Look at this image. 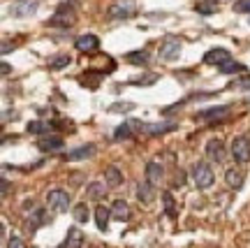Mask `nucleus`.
Masks as SVG:
<instances>
[{
  "label": "nucleus",
  "instance_id": "15",
  "mask_svg": "<svg viewBox=\"0 0 250 248\" xmlns=\"http://www.w3.org/2000/svg\"><path fill=\"white\" fill-rule=\"evenodd\" d=\"M111 216L121 223L127 221V218H130V206H127V202H125V200H116V202L111 204Z\"/></svg>",
  "mask_w": 250,
  "mask_h": 248
},
{
  "label": "nucleus",
  "instance_id": "2",
  "mask_svg": "<svg viewBox=\"0 0 250 248\" xmlns=\"http://www.w3.org/2000/svg\"><path fill=\"white\" fill-rule=\"evenodd\" d=\"M229 153L234 156V160L236 162H241V165H246V162H250V139L248 137H234L232 144H229Z\"/></svg>",
  "mask_w": 250,
  "mask_h": 248
},
{
  "label": "nucleus",
  "instance_id": "19",
  "mask_svg": "<svg viewBox=\"0 0 250 248\" xmlns=\"http://www.w3.org/2000/svg\"><path fill=\"white\" fill-rule=\"evenodd\" d=\"M107 183H100V181H93V183H88L86 186V195L90 197V200H100V197L107 195Z\"/></svg>",
  "mask_w": 250,
  "mask_h": 248
},
{
  "label": "nucleus",
  "instance_id": "11",
  "mask_svg": "<svg viewBox=\"0 0 250 248\" xmlns=\"http://www.w3.org/2000/svg\"><path fill=\"white\" fill-rule=\"evenodd\" d=\"M162 165L160 162H155V160H151L148 165H146V181L151 183V186H160V181H162Z\"/></svg>",
  "mask_w": 250,
  "mask_h": 248
},
{
  "label": "nucleus",
  "instance_id": "26",
  "mask_svg": "<svg viewBox=\"0 0 250 248\" xmlns=\"http://www.w3.org/2000/svg\"><path fill=\"white\" fill-rule=\"evenodd\" d=\"M130 109H134L132 102H116V105L109 107V114H123V112H130Z\"/></svg>",
  "mask_w": 250,
  "mask_h": 248
},
{
  "label": "nucleus",
  "instance_id": "24",
  "mask_svg": "<svg viewBox=\"0 0 250 248\" xmlns=\"http://www.w3.org/2000/svg\"><path fill=\"white\" fill-rule=\"evenodd\" d=\"M72 63V58L67 56V53H61L58 58H54V61L49 63V70H62V68H67Z\"/></svg>",
  "mask_w": 250,
  "mask_h": 248
},
{
  "label": "nucleus",
  "instance_id": "34",
  "mask_svg": "<svg viewBox=\"0 0 250 248\" xmlns=\"http://www.w3.org/2000/svg\"><path fill=\"white\" fill-rule=\"evenodd\" d=\"M197 12H202V14H211V12H215L218 9V5H197Z\"/></svg>",
  "mask_w": 250,
  "mask_h": 248
},
{
  "label": "nucleus",
  "instance_id": "29",
  "mask_svg": "<svg viewBox=\"0 0 250 248\" xmlns=\"http://www.w3.org/2000/svg\"><path fill=\"white\" fill-rule=\"evenodd\" d=\"M234 12H239V14H250V0H236V2H234Z\"/></svg>",
  "mask_w": 250,
  "mask_h": 248
},
{
  "label": "nucleus",
  "instance_id": "32",
  "mask_svg": "<svg viewBox=\"0 0 250 248\" xmlns=\"http://www.w3.org/2000/svg\"><path fill=\"white\" fill-rule=\"evenodd\" d=\"M130 128H132L130 123L118 125V128H116V133H114V137H116V139H127V137H130Z\"/></svg>",
  "mask_w": 250,
  "mask_h": 248
},
{
  "label": "nucleus",
  "instance_id": "30",
  "mask_svg": "<svg viewBox=\"0 0 250 248\" xmlns=\"http://www.w3.org/2000/svg\"><path fill=\"white\" fill-rule=\"evenodd\" d=\"M49 125L42 123V121H33V123H28V133H33V135H40V133H44Z\"/></svg>",
  "mask_w": 250,
  "mask_h": 248
},
{
  "label": "nucleus",
  "instance_id": "36",
  "mask_svg": "<svg viewBox=\"0 0 250 248\" xmlns=\"http://www.w3.org/2000/svg\"><path fill=\"white\" fill-rule=\"evenodd\" d=\"M9 72H12V68H9L7 63H2V74H9Z\"/></svg>",
  "mask_w": 250,
  "mask_h": 248
},
{
  "label": "nucleus",
  "instance_id": "6",
  "mask_svg": "<svg viewBox=\"0 0 250 248\" xmlns=\"http://www.w3.org/2000/svg\"><path fill=\"white\" fill-rule=\"evenodd\" d=\"M130 125L139 128V130H144V133H148V135H162L176 128V123H146V121H132Z\"/></svg>",
  "mask_w": 250,
  "mask_h": 248
},
{
  "label": "nucleus",
  "instance_id": "31",
  "mask_svg": "<svg viewBox=\"0 0 250 248\" xmlns=\"http://www.w3.org/2000/svg\"><path fill=\"white\" fill-rule=\"evenodd\" d=\"M155 81H158V74L148 72L146 77H142V79H134L132 84H137V86H148V84H155Z\"/></svg>",
  "mask_w": 250,
  "mask_h": 248
},
{
  "label": "nucleus",
  "instance_id": "27",
  "mask_svg": "<svg viewBox=\"0 0 250 248\" xmlns=\"http://www.w3.org/2000/svg\"><path fill=\"white\" fill-rule=\"evenodd\" d=\"M218 70L223 72V74H229V72H236V70H241V65H239V63H234L232 58H229V61H227V63H223V65H220Z\"/></svg>",
  "mask_w": 250,
  "mask_h": 248
},
{
  "label": "nucleus",
  "instance_id": "21",
  "mask_svg": "<svg viewBox=\"0 0 250 248\" xmlns=\"http://www.w3.org/2000/svg\"><path fill=\"white\" fill-rule=\"evenodd\" d=\"M153 188H155V186H151L148 181H146L144 186L137 188V197H139V202H142V204H151L153 202Z\"/></svg>",
  "mask_w": 250,
  "mask_h": 248
},
{
  "label": "nucleus",
  "instance_id": "5",
  "mask_svg": "<svg viewBox=\"0 0 250 248\" xmlns=\"http://www.w3.org/2000/svg\"><path fill=\"white\" fill-rule=\"evenodd\" d=\"M74 21H77V17H74V9L67 7V2L65 5H61L58 7V12H56V17L49 21V26H62V28H70L74 26Z\"/></svg>",
  "mask_w": 250,
  "mask_h": 248
},
{
  "label": "nucleus",
  "instance_id": "22",
  "mask_svg": "<svg viewBox=\"0 0 250 248\" xmlns=\"http://www.w3.org/2000/svg\"><path fill=\"white\" fill-rule=\"evenodd\" d=\"M95 223H98V230H107L109 227V209H104V206H98L95 209Z\"/></svg>",
  "mask_w": 250,
  "mask_h": 248
},
{
  "label": "nucleus",
  "instance_id": "20",
  "mask_svg": "<svg viewBox=\"0 0 250 248\" xmlns=\"http://www.w3.org/2000/svg\"><path fill=\"white\" fill-rule=\"evenodd\" d=\"M35 9H37V2H23V5H19V7L9 9V14H12V17H30Z\"/></svg>",
  "mask_w": 250,
  "mask_h": 248
},
{
  "label": "nucleus",
  "instance_id": "1",
  "mask_svg": "<svg viewBox=\"0 0 250 248\" xmlns=\"http://www.w3.org/2000/svg\"><path fill=\"white\" fill-rule=\"evenodd\" d=\"M190 179H192V183H195L199 190H208V188L213 186L215 174L206 162H195V165L190 167Z\"/></svg>",
  "mask_w": 250,
  "mask_h": 248
},
{
  "label": "nucleus",
  "instance_id": "10",
  "mask_svg": "<svg viewBox=\"0 0 250 248\" xmlns=\"http://www.w3.org/2000/svg\"><path fill=\"white\" fill-rule=\"evenodd\" d=\"M134 12V5L130 0H125V2H116L114 7L109 9V19H130Z\"/></svg>",
  "mask_w": 250,
  "mask_h": 248
},
{
  "label": "nucleus",
  "instance_id": "23",
  "mask_svg": "<svg viewBox=\"0 0 250 248\" xmlns=\"http://www.w3.org/2000/svg\"><path fill=\"white\" fill-rule=\"evenodd\" d=\"M72 216H74V221L77 223H86L88 221V206H86V204H77V206H74V209H72Z\"/></svg>",
  "mask_w": 250,
  "mask_h": 248
},
{
  "label": "nucleus",
  "instance_id": "28",
  "mask_svg": "<svg viewBox=\"0 0 250 248\" xmlns=\"http://www.w3.org/2000/svg\"><path fill=\"white\" fill-rule=\"evenodd\" d=\"M162 200H165V211L169 213V216H176V209H174V197H171V193H165V195H162Z\"/></svg>",
  "mask_w": 250,
  "mask_h": 248
},
{
  "label": "nucleus",
  "instance_id": "13",
  "mask_svg": "<svg viewBox=\"0 0 250 248\" xmlns=\"http://www.w3.org/2000/svg\"><path fill=\"white\" fill-rule=\"evenodd\" d=\"M225 181H227V186H229V188H234V190H241L246 177H243L241 169H227V172H225Z\"/></svg>",
  "mask_w": 250,
  "mask_h": 248
},
{
  "label": "nucleus",
  "instance_id": "16",
  "mask_svg": "<svg viewBox=\"0 0 250 248\" xmlns=\"http://www.w3.org/2000/svg\"><path fill=\"white\" fill-rule=\"evenodd\" d=\"M37 149H42V151H58V149H62V137H58V135L42 137V139L37 142Z\"/></svg>",
  "mask_w": 250,
  "mask_h": 248
},
{
  "label": "nucleus",
  "instance_id": "4",
  "mask_svg": "<svg viewBox=\"0 0 250 248\" xmlns=\"http://www.w3.org/2000/svg\"><path fill=\"white\" fill-rule=\"evenodd\" d=\"M158 56H160V61H165V63L176 61L181 56V42L176 37H165L160 49H158Z\"/></svg>",
  "mask_w": 250,
  "mask_h": 248
},
{
  "label": "nucleus",
  "instance_id": "33",
  "mask_svg": "<svg viewBox=\"0 0 250 248\" xmlns=\"http://www.w3.org/2000/svg\"><path fill=\"white\" fill-rule=\"evenodd\" d=\"M7 248H26V241L19 239V237H9V239H7Z\"/></svg>",
  "mask_w": 250,
  "mask_h": 248
},
{
  "label": "nucleus",
  "instance_id": "18",
  "mask_svg": "<svg viewBox=\"0 0 250 248\" xmlns=\"http://www.w3.org/2000/svg\"><path fill=\"white\" fill-rule=\"evenodd\" d=\"M95 153V146L93 144H86V146H79V149L70 151L67 156H65V160H83V158H90Z\"/></svg>",
  "mask_w": 250,
  "mask_h": 248
},
{
  "label": "nucleus",
  "instance_id": "35",
  "mask_svg": "<svg viewBox=\"0 0 250 248\" xmlns=\"http://www.w3.org/2000/svg\"><path fill=\"white\" fill-rule=\"evenodd\" d=\"M236 86H239V89H250V79H246V81H239Z\"/></svg>",
  "mask_w": 250,
  "mask_h": 248
},
{
  "label": "nucleus",
  "instance_id": "3",
  "mask_svg": "<svg viewBox=\"0 0 250 248\" xmlns=\"http://www.w3.org/2000/svg\"><path fill=\"white\" fill-rule=\"evenodd\" d=\"M46 204H49L51 211L65 213L67 209H70V195H67V190H61V188L51 190V193L46 195Z\"/></svg>",
  "mask_w": 250,
  "mask_h": 248
},
{
  "label": "nucleus",
  "instance_id": "17",
  "mask_svg": "<svg viewBox=\"0 0 250 248\" xmlns=\"http://www.w3.org/2000/svg\"><path fill=\"white\" fill-rule=\"evenodd\" d=\"M227 114V107H211V109H204V112H199L197 114V118L199 121H218V118H223V116Z\"/></svg>",
  "mask_w": 250,
  "mask_h": 248
},
{
  "label": "nucleus",
  "instance_id": "25",
  "mask_svg": "<svg viewBox=\"0 0 250 248\" xmlns=\"http://www.w3.org/2000/svg\"><path fill=\"white\" fill-rule=\"evenodd\" d=\"M127 61L134 63V65H139V63H148V53L146 51H132V53H127Z\"/></svg>",
  "mask_w": 250,
  "mask_h": 248
},
{
  "label": "nucleus",
  "instance_id": "14",
  "mask_svg": "<svg viewBox=\"0 0 250 248\" xmlns=\"http://www.w3.org/2000/svg\"><path fill=\"white\" fill-rule=\"evenodd\" d=\"M83 241H86L83 232H81L79 227H70V230H67V241H65V248H83Z\"/></svg>",
  "mask_w": 250,
  "mask_h": 248
},
{
  "label": "nucleus",
  "instance_id": "7",
  "mask_svg": "<svg viewBox=\"0 0 250 248\" xmlns=\"http://www.w3.org/2000/svg\"><path fill=\"white\" fill-rule=\"evenodd\" d=\"M206 156L213 160V162H223L225 156H227V153H225L223 139H218V137H215V139H208V142H206Z\"/></svg>",
  "mask_w": 250,
  "mask_h": 248
},
{
  "label": "nucleus",
  "instance_id": "8",
  "mask_svg": "<svg viewBox=\"0 0 250 248\" xmlns=\"http://www.w3.org/2000/svg\"><path fill=\"white\" fill-rule=\"evenodd\" d=\"M74 46H77V51H83V53H90V51H98L100 46V37L98 35H79L77 37V42H74Z\"/></svg>",
  "mask_w": 250,
  "mask_h": 248
},
{
  "label": "nucleus",
  "instance_id": "12",
  "mask_svg": "<svg viewBox=\"0 0 250 248\" xmlns=\"http://www.w3.org/2000/svg\"><path fill=\"white\" fill-rule=\"evenodd\" d=\"M104 183H107L109 188L123 186V172H121V169H118L116 165L107 167V172H104Z\"/></svg>",
  "mask_w": 250,
  "mask_h": 248
},
{
  "label": "nucleus",
  "instance_id": "9",
  "mask_svg": "<svg viewBox=\"0 0 250 248\" xmlns=\"http://www.w3.org/2000/svg\"><path fill=\"white\" fill-rule=\"evenodd\" d=\"M229 58H232V56H229V51H227V49H223V46L211 49V51L204 53V63H206V65H218V68H220L223 63H227Z\"/></svg>",
  "mask_w": 250,
  "mask_h": 248
}]
</instances>
